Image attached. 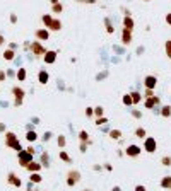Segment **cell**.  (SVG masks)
I'll use <instances>...</instances> for the list:
<instances>
[{"instance_id": "58", "label": "cell", "mask_w": 171, "mask_h": 191, "mask_svg": "<svg viewBox=\"0 0 171 191\" xmlns=\"http://www.w3.org/2000/svg\"><path fill=\"white\" fill-rule=\"evenodd\" d=\"M0 131H5V125L3 123H0Z\"/></svg>"}, {"instance_id": "18", "label": "cell", "mask_w": 171, "mask_h": 191, "mask_svg": "<svg viewBox=\"0 0 171 191\" xmlns=\"http://www.w3.org/2000/svg\"><path fill=\"white\" fill-rule=\"evenodd\" d=\"M39 164H41L43 167H50V164H52V159H50L48 152H41V155H39Z\"/></svg>"}, {"instance_id": "4", "label": "cell", "mask_w": 171, "mask_h": 191, "mask_svg": "<svg viewBox=\"0 0 171 191\" xmlns=\"http://www.w3.org/2000/svg\"><path fill=\"white\" fill-rule=\"evenodd\" d=\"M29 51H31L36 58H43V55L46 53V48L41 45V41H38V39H36V41H33L31 45H29Z\"/></svg>"}, {"instance_id": "27", "label": "cell", "mask_w": 171, "mask_h": 191, "mask_svg": "<svg viewBox=\"0 0 171 191\" xmlns=\"http://www.w3.org/2000/svg\"><path fill=\"white\" fill-rule=\"evenodd\" d=\"M52 21H53V16L52 14H43V17H41V22H43V26L48 29L50 27V24H52Z\"/></svg>"}, {"instance_id": "61", "label": "cell", "mask_w": 171, "mask_h": 191, "mask_svg": "<svg viewBox=\"0 0 171 191\" xmlns=\"http://www.w3.org/2000/svg\"><path fill=\"white\" fill-rule=\"evenodd\" d=\"M144 2H151V0H144Z\"/></svg>"}, {"instance_id": "51", "label": "cell", "mask_w": 171, "mask_h": 191, "mask_svg": "<svg viewBox=\"0 0 171 191\" xmlns=\"http://www.w3.org/2000/svg\"><path fill=\"white\" fill-rule=\"evenodd\" d=\"M26 150H28L29 154H33V155H34V152H36V150H34V147H33V145H29V147H28Z\"/></svg>"}, {"instance_id": "56", "label": "cell", "mask_w": 171, "mask_h": 191, "mask_svg": "<svg viewBox=\"0 0 171 191\" xmlns=\"http://www.w3.org/2000/svg\"><path fill=\"white\" fill-rule=\"evenodd\" d=\"M3 43H5V38H3V36H2V34H0V46H2V45H3Z\"/></svg>"}, {"instance_id": "45", "label": "cell", "mask_w": 171, "mask_h": 191, "mask_svg": "<svg viewBox=\"0 0 171 191\" xmlns=\"http://www.w3.org/2000/svg\"><path fill=\"white\" fill-rule=\"evenodd\" d=\"M75 2H77V3H91V5H94L98 0H75Z\"/></svg>"}, {"instance_id": "34", "label": "cell", "mask_w": 171, "mask_h": 191, "mask_svg": "<svg viewBox=\"0 0 171 191\" xmlns=\"http://www.w3.org/2000/svg\"><path fill=\"white\" fill-rule=\"evenodd\" d=\"M57 145L60 147V149H63V147L67 145V138H65V135H58L57 136Z\"/></svg>"}, {"instance_id": "30", "label": "cell", "mask_w": 171, "mask_h": 191, "mask_svg": "<svg viewBox=\"0 0 171 191\" xmlns=\"http://www.w3.org/2000/svg\"><path fill=\"white\" fill-rule=\"evenodd\" d=\"M130 96H132V103H133V106H135V104H139V103H142V94H140V92L133 91V92H130Z\"/></svg>"}, {"instance_id": "50", "label": "cell", "mask_w": 171, "mask_h": 191, "mask_svg": "<svg viewBox=\"0 0 171 191\" xmlns=\"http://www.w3.org/2000/svg\"><path fill=\"white\" fill-rule=\"evenodd\" d=\"M10 22H12V24L17 22V16H16V14H10Z\"/></svg>"}, {"instance_id": "46", "label": "cell", "mask_w": 171, "mask_h": 191, "mask_svg": "<svg viewBox=\"0 0 171 191\" xmlns=\"http://www.w3.org/2000/svg\"><path fill=\"white\" fill-rule=\"evenodd\" d=\"M164 21H166V24H168V26L171 27V12H168V14H166V17H164Z\"/></svg>"}, {"instance_id": "12", "label": "cell", "mask_w": 171, "mask_h": 191, "mask_svg": "<svg viewBox=\"0 0 171 191\" xmlns=\"http://www.w3.org/2000/svg\"><path fill=\"white\" fill-rule=\"evenodd\" d=\"M34 36H36L38 41H48L50 39V31L46 29V27H41V29H36Z\"/></svg>"}, {"instance_id": "17", "label": "cell", "mask_w": 171, "mask_h": 191, "mask_svg": "<svg viewBox=\"0 0 171 191\" xmlns=\"http://www.w3.org/2000/svg\"><path fill=\"white\" fill-rule=\"evenodd\" d=\"M48 80H50V74L46 70H39V74H38V82L41 85H46L48 84Z\"/></svg>"}, {"instance_id": "48", "label": "cell", "mask_w": 171, "mask_h": 191, "mask_svg": "<svg viewBox=\"0 0 171 191\" xmlns=\"http://www.w3.org/2000/svg\"><path fill=\"white\" fill-rule=\"evenodd\" d=\"M133 191H147V189H145V186H144V184H137Z\"/></svg>"}, {"instance_id": "5", "label": "cell", "mask_w": 171, "mask_h": 191, "mask_svg": "<svg viewBox=\"0 0 171 191\" xmlns=\"http://www.w3.org/2000/svg\"><path fill=\"white\" fill-rule=\"evenodd\" d=\"M142 150H145L147 154H154L156 150H158V140H156L154 136H145Z\"/></svg>"}, {"instance_id": "33", "label": "cell", "mask_w": 171, "mask_h": 191, "mask_svg": "<svg viewBox=\"0 0 171 191\" xmlns=\"http://www.w3.org/2000/svg\"><path fill=\"white\" fill-rule=\"evenodd\" d=\"M58 155H60V159L63 160V162H67V164H72V159H70V155H68V154L65 152L63 149L60 150V154H58Z\"/></svg>"}, {"instance_id": "42", "label": "cell", "mask_w": 171, "mask_h": 191, "mask_svg": "<svg viewBox=\"0 0 171 191\" xmlns=\"http://www.w3.org/2000/svg\"><path fill=\"white\" fill-rule=\"evenodd\" d=\"M52 136H53L52 131H45V133H43V136H41V140H43V142H50V140H52Z\"/></svg>"}, {"instance_id": "28", "label": "cell", "mask_w": 171, "mask_h": 191, "mask_svg": "<svg viewBox=\"0 0 171 191\" xmlns=\"http://www.w3.org/2000/svg\"><path fill=\"white\" fill-rule=\"evenodd\" d=\"M133 135H135L137 138L144 140L145 136H147V131H145V128H144V127H139V128H135V131H133Z\"/></svg>"}, {"instance_id": "32", "label": "cell", "mask_w": 171, "mask_h": 191, "mask_svg": "<svg viewBox=\"0 0 171 191\" xmlns=\"http://www.w3.org/2000/svg\"><path fill=\"white\" fill-rule=\"evenodd\" d=\"M63 12V3L58 2V3H53L52 5V14H62Z\"/></svg>"}, {"instance_id": "1", "label": "cell", "mask_w": 171, "mask_h": 191, "mask_svg": "<svg viewBox=\"0 0 171 191\" xmlns=\"http://www.w3.org/2000/svg\"><path fill=\"white\" fill-rule=\"evenodd\" d=\"M5 145H7V149H12V150H16V152L24 150L21 142H19V138H17V135L14 131H5Z\"/></svg>"}, {"instance_id": "40", "label": "cell", "mask_w": 171, "mask_h": 191, "mask_svg": "<svg viewBox=\"0 0 171 191\" xmlns=\"http://www.w3.org/2000/svg\"><path fill=\"white\" fill-rule=\"evenodd\" d=\"M108 123V118L106 116H101V118H96V125L98 127H104Z\"/></svg>"}, {"instance_id": "25", "label": "cell", "mask_w": 171, "mask_h": 191, "mask_svg": "<svg viewBox=\"0 0 171 191\" xmlns=\"http://www.w3.org/2000/svg\"><path fill=\"white\" fill-rule=\"evenodd\" d=\"M38 136H39V135L34 131V130H28V131H26V140H28L29 143L36 142V140H38Z\"/></svg>"}, {"instance_id": "47", "label": "cell", "mask_w": 171, "mask_h": 191, "mask_svg": "<svg viewBox=\"0 0 171 191\" xmlns=\"http://www.w3.org/2000/svg\"><path fill=\"white\" fill-rule=\"evenodd\" d=\"M7 79V72H3V70H0V82H3Z\"/></svg>"}, {"instance_id": "11", "label": "cell", "mask_w": 171, "mask_h": 191, "mask_svg": "<svg viewBox=\"0 0 171 191\" xmlns=\"http://www.w3.org/2000/svg\"><path fill=\"white\" fill-rule=\"evenodd\" d=\"M144 87L145 89H156L158 87V77H156V75H145L144 77Z\"/></svg>"}, {"instance_id": "21", "label": "cell", "mask_w": 171, "mask_h": 191, "mask_svg": "<svg viewBox=\"0 0 171 191\" xmlns=\"http://www.w3.org/2000/svg\"><path fill=\"white\" fill-rule=\"evenodd\" d=\"M41 181H43V176L39 174V172H31V176H29V183H33V184H39Z\"/></svg>"}, {"instance_id": "14", "label": "cell", "mask_w": 171, "mask_h": 191, "mask_svg": "<svg viewBox=\"0 0 171 191\" xmlns=\"http://www.w3.org/2000/svg\"><path fill=\"white\" fill-rule=\"evenodd\" d=\"M133 27H135V21L132 19V16H123V29L133 31Z\"/></svg>"}, {"instance_id": "23", "label": "cell", "mask_w": 171, "mask_h": 191, "mask_svg": "<svg viewBox=\"0 0 171 191\" xmlns=\"http://www.w3.org/2000/svg\"><path fill=\"white\" fill-rule=\"evenodd\" d=\"M26 77H28L26 68H23V67L17 68V72H16V79H17V80H19V82H24V80H26Z\"/></svg>"}, {"instance_id": "3", "label": "cell", "mask_w": 171, "mask_h": 191, "mask_svg": "<svg viewBox=\"0 0 171 191\" xmlns=\"http://www.w3.org/2000/svg\"><path fill=\"white\" fill-rule=\"evenodd\" d=\"M12 96H14V106L16 107H21L24 103V96H26V91L19 85H14L12 87Z\"/></svg>"}, {"instance_id": "10", "label": "cell", "mask_w": 171, "mask_h": 191, "mask_svg": "<svg viewBox=\"0 0 171 191\" xmlns=\"http://www.w3.org/2000/svg\"><path fill=\"white\" fill-rule=\"evenodd\" d=\"M120 39H122V45L123 46H128L130 43L133 41V31L122 29V36H120Z\"/></svg>"}, {"instance_id": "52", "label": "cell", "mask_w": 171, "mask_h": 191, "mask_svg": "<svg viewBox=\"0 0 171 191\" xmlns=\"http://www.w3.org/2000/svg\"><path fill=\"white\" fill-rule=\"evenodd\" d=\"M103 167L106 169V171H113V165H111V164H104Z\"/></svg>"}, {"instance_id": "19", "label": "cell", "mask_w": 171, "mask_h": 191, "mask_svg": "<svg viewBox=\"0 0 171 191\" xmlns=\"http://www.w3.org/2000/svg\"><path fill=\"white\" fill-rule=\"evenodd\" d=\"M2 56H3V60H5V62H12V60H16V50L7 48L5 51L2 53Z\"/></svg>"}, {"instance_id": "37", "label": "cell", "mask_w": 171, "mask_h": 191, "mask_svg": "<svg viewBox=\"0 0 171 191\" xmlns=\"http://www.w3.org/2000/svg\"><path fill=\"white\" fill-rule=\"evenodd\" d=\"M161 164L164 165V167H171V157L169 155H163L161 157Z\"/></svg>"}, {"instance_id": "8", "label": "cell", "mask_w": 171, "mask_h": 191, "mask_svg": "<svg viewBox=\"0 0 171 191\" xmlns=\"http://www.w3.org/2000/svg\"><path fill=\"white\" fill-rule=\"evenodd\" d=\"M140 154H142V147L135 145V143H130V145L125 149V155L127 157H139Z\"/></svg>"}, {"instance_id": "35", "label": "cell", "mask_w": 171, "mask_h": 191, "mask_svg": "<svg viewBox=\"0 0 171 191\" xmlns=\"http://www.w3.org/2000/svg\"><path fill=\"white\" fill-rule=\"evenodd\" d=\"M164 53H166V56L171 60V39H166V43H164Z\"/></svg>"}, {"instance_id": "2", "label": "cell", "mask_w": 171, "mask_h": 191, "mask_svg": "<svg viewBox=\"0 0 171 191\" xmlns=\"http://www.w3.org/2000/svg\"><path fill=\"white\" fill-rule=\"evenodd\" d=\"M82 179V174L77 171V169H70V171L67 172V179H65V183H67L68 188H74L75 184H79Z\"/></svg>"}, {"instance_id": "20", "label": "cell", "mask_w": 171, "mask_h": 191, "mask_svg": "<svg viewBox=\"0 0 171 191\" xmlns=\"http://www.w3.org/2000/svg\"><path fill=\"white\" fill-rule=\"evenodd\" d=\"M104 29H106L108 34H113V32H115V24L111 22L110 17H104Z\"/></svg>"}, {"instance_id": "22", "label": "cell", "mask_w": 171, "mask_h": 191, "mask_svg": "<svg viewBox=\"0 0 171 191\" xmlns=\"http://www.w3.org/2000/svg\"><path fill=\"white\" fill-rule=\"evenodd\" d=\"M108 135H110V138L111 140H122V130H118V128H113V130H110L108 131Z\"/></svg>"}, {"instance_id": "38", "label": "cell", "mask_w": 171, "mask_h": 191, "mask_svg": "<svg viewBox=\"0 0 171 191\" xmlns=\"http://www.w3.org/2000/svg\"><path fill=\"white\" fill-rule=\"evenodd\" d=\"M108 74H110V72H108V70H103V72H99V74L96 75V82H101V80H103V79H106V77H108Z\"/></svg>"}, {"instance_id": "53", "label": "cell", "mask_w": 171, "mask_h": 191, "mask_svg": "<svg viewBox=\"0 0 171 191\" xmlns=\"http://www.w3.org/2000/svg\"><path fill=\"white\" fill-rule=\"evenodd\" d=\"M137 55H142V53H144V46H139V48H137Z\"/></svg>"}, {"instance_id": "55", "label": "cell", "mask_w": 171, "mask_h": 191, "mask_svg": "<svg viewBox=\"0 0 171 191\" xmlns=\"http://www.w3.org/2000/svg\"><path fill=\"white\" fill-rule=\"evenodd\" d=\"M93 169H94V171H101V169H103V167H101V165H99V164H96V165H94V167H93Z\"/></svg>"}, {"instance_id": "26", "label": "cell", "mask_w": 171, "mask_h": 191, "mask_svg": "<svg viewBox=\"0 0 171 191\" xmlns=\"http://www.w3.org/2000/svg\"><path fill=\"white\" fill-rule=\"evenodd\" d=\"M79 142H86V143H93L91 142V138H89V133L86 131V130H81V131H79Z\"/></svg>"}, {"instance_id": "39", "label": "cell", "mask_w": 171, "mask_h": 191, "mask_svg": "<svg viewBox=\"0 0 171 191\" xmlns=\"http://www.w3.org/2000/svg\"><path fill=\"white\" fill-rule=\"evenodd\" d=\"M130 114H132L135 120H140V118H142V111L140 109H130Z\"/></svg>"}, {"instance_id": "24", "label": "cell", "mask_w": 171, "mask_h": 191, "mask_svg": "<svg viewBox=\"0 0 171 191\" xmlns=\"http://www.w3.org/2000/svg\"><path fill=\"white\" fill-rule=\"evenodd\" d=\"M159 114L163 118H171V104H164V106L159 109Z\"/></svg>"}, {"instance_id": "29", "label": "cell", "mask_w": 171, "mask_h": 191, "mask_svg": "<svg viewBox=\"0 0 171 191\" xmlns=\"http://www.w3.org/2000/svg\"><path fill=\"white\" fill-rule=\"evenodd\" d=\"M161 188L171 191V176H164V178L161 179Z\"/></svg>"}, {"instance_id": "60", "label": "cell", "mask_w": 171, "mask_h": 191, "mask_svg": "<svg viewBox=\"0 0 171 191\" xmlns=\"http://www.w3.org/2000/svg\"><path fill=\"white\" fill-rule=\"evenodd\" d=\"M82 191H91V189H82Z\"/></svg>"}, {"instance_id": "54", "label": "cell", "mask_w": 171, "mask_h": 191, "mask_svg": "<svg viewBox=\"0 0 171 191\" xmlns=\"http://www.w3.org/2000/svg\"><path fill=\"white\" fill-rule=\"evenodd\" d=\"M9 48H10V50H16V48H17V45H16V43H10Z\"/></svg>"}, {"instance_id": "59", "label": "cell", "mask_w": 171, "mask_h": 191, "mask_svg": "<svg viewBox=\"0 0 171 191\" xmlns=\"http://www.w3.org/2000/svg\"><path fill=\"white\" fill-rule=\"evenodd\" d=\"M58 2H60V0H50V3H52V5H53V3H58Z\"/></svg>"}, {"instance_id": "43", "label": "cell", "mask_w": 171, "mask_h": 191, "mask_svg": "<svg viewBox=\"0 0 171 191\" xmlns=\"http://www.w3.org/2000/svg\"><path fill=\"white\" fill-rule=\"evenodd\" d=\"M144 99H145V97H152V96H156L154 94V89H144Z\"/></svg>"}, {"instance_id": "57", "label": "cell", "mask_w": 171, "mask_h": 191, "mask_svg": "<svg viewBox=\"0 0 171 191\" xmlns=\"http://www.w3.org/2000/svg\"><path fill=\"white\" fill-rule=\"evenodd\" d=\"M111 191H122V188H120V186H113V188H111Z\"/></svg>"}, {"instance_id": "6", "label": "cell", "mask_w": 171, "mask_h": 191, "mask_svg": "<svg viewBox=\"0 0 171 191\" xmlns=\"http://www.w3.org/2000/svg\"><path fill=\"white\" fill-rule=\"evenodd\" d=\"M17 160H19V165L28 167L29 162L34 160V155H33V154H29L28 150H21V152H17Z\"/></svg>"}, {"instance_id": "44", "label": "cell", "mask_w": 171, "mask_h": 191, "mask_svg": "<svg viewBox=\"0 0 171 191\" xmlns=\"http://www.w3.org/2000/svg\"><path fill=\"white\" fill-rule=\"evenodd\" d=\"M84 114H86L87 118H93V116H94V107H86Z\"/></svg>"}, {"instance_id": "49", "label": "cell", "mask_w": 171, "mask_h": 191, "mask_svg": "<svg viewBox=\"0 0 171 191\" xmlns=\"http://www.w3.org/2000/svg\"><path fill=\"white\" fill-rule=\"evenodd\" d=\"M122 12H123V16H132V12H130L127 7H122Z\"/></svg>"}, {"instance_id": "13", "label": "cell", "mask_w": 171, "mask_h": 191, "mask_svg": "<svg viewBox=\"0 0 171 191\" xmlns=\"http://www.w3.org/2000/svg\"><path fill=\"white\" fill-rule=\"evenodd\" d=\"M43 62L48 63V65L55 63V62H57V51H53V50H48V51L43 55Z\"/></svg>"}, {"instance_id": "31", "label": "cell", "mask_w": 171, "mask_h": 191, "mask_svg": "<svg viewBox=\"0 0 171 191\" xmlns=\"http://www.w3.org/2000/svg\"><path fill=\"white\" fill-rule=\"evenodd\" d=\"M122 103H123V106L132 107V106H133V103H132V96H130V94H123V96H122Z\"/></svg>"}, {"instance_id": "41", "label": "cell", "mask_w": 171, "mask_h": 191, "mask_svg": "<svg viewBox=\"0 0 171 191\" xmlns=\"http://www.w3.org/2000/svg\"><path fill=\"white\" fill-rule=\"evenodd\" d=\"M89 145H91V143H86V142H81V143H79V150H81V152H82V154H86V152H87V149H89Z\"/></svg>"}, {"instance_id": "9", "label": "cell", "mask_w": 171, "mask_h": 191, "mask_svg": "<svg viewBox=\"0 0 171 191\" xmlns=\"http://www.w3.org/2000/svg\"><path fill=\"white\" fill-rule=\"evenodd\" d=\"M7 183H9L10 186H14V188H21V186H23V179H21L16 172H9V176H7Z\"/></svg>"}, {"instance_id": "7", "label": "cell", "mask_w": 171, "mask_h": 191, "mask_svg": "<svg viewBox=\"0 0 171 191\" xmlns=\"http://www.w3.org/2000/svg\"><path fill=\"white\" fill-rule=\"evenodd\" d=\"M159 104H161L159 96H152V97H145L144 99V107L145 109H156Z\"/></svg>"}, {"instance_id": "15", "label": "cell", "mask_w": 171, "mask_h": 191, "mask_svg": "<svg viewBox=\"0 0 171 191\" xmlns=\"http://www.w3.org/2000/svg\"><path fill=\"white\" fill-rule=\"evenodd\" d=\"M62 29V21L58 19V17H53V21H52V24H50V27H48V31L50 32H58Z\"/></svg>"}, {"instance_id": "16", "label": "cell", "mask_w": 171, "mask_h": 191, "mask_svg": "<svg viewBox=\"0 0 171 191\" xmlns=\"http://www.w3.org/2000/svg\"><path fill=\"white\" fill-rule=\"evenodd\" d=\"M41 169H43V165L39 164V162H34V160H33V162H29V164H28L26 171L29 172V174H31V172H39Z\"/></svg>"}, {"instance_id": "36", "label": "cell", "mask_w": 171, "mask_h": 191, "mask_svg": "<svg viewBox=\"0 0 171 191\" xmlns=\"http://www.w3.org/2000/svg\"><path fill=\"white\" fill-rule=\"evenodd\" d=\"M94 116H96V118L104 116V107L103 106H96V107H94Z\"/></svg>"}]
</instances>
